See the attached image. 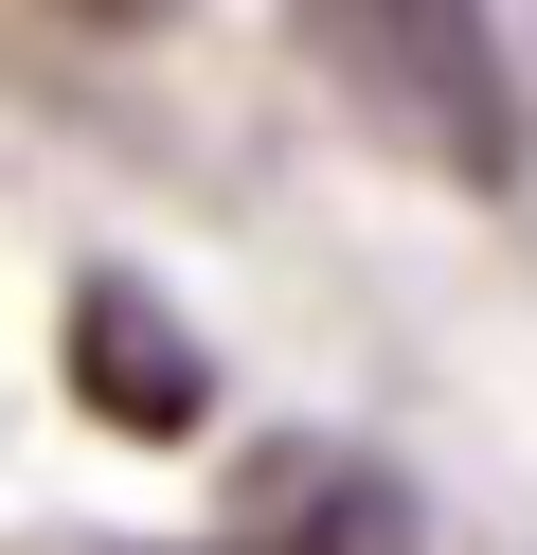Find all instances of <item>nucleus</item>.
<instances>
[{"label": "nucleus", "instance_id": "nucleus-3", "mask_svg": "<svg viewBox=\"0 0 537 555\" xmlns=\"http://www.w3.org/2000/svg\"><path fill=\"white\" fill-rule=\"evenodd\" d=\"M72 18H162V0H72Z\"/></svg>", "mask_w": 537, "mask_h": 555}, {"label": "nucleus", "instance_id": "nucleus-2", "mask_svg": "<svg viewBox=\"0 0 537 555\" xmlns=\"http://www.w3.org/2000/svg\"><path fill=\"white\" fill-rule=\"evenodd\" d=\"M72 376L107 395V430H197V412H215L197 340H179L162 305L126 287V269H90V287H72Z\"/></svg>", "mask_w": 537, "mask_h": 555}, {"label": "nucleus", "instance_id": "nucleus-1", "mask_svg": "<svg viewBox=\"0 0 537 555\" xmlns=\"http://www.w3.org/2000/svg\"><path fill=\"white\" fill-rule=\"evenodd\" d=\"M322 54V90H341L376 144H412L430 180L501 197L520 180V90H501V18L484 0H286Z\"/></svg>", "mask_w": 537, "mask_h": 555}]
</instances>
